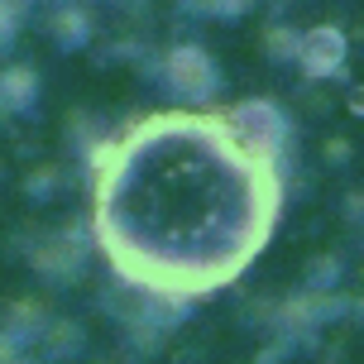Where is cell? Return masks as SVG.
Wrapping results in <instances>:
<instances>
[{
  "mask_svg": "<svg viewBox=\"0 0 364 364\" xmlns=\"http://www.w3.org/2000/svg\"><path fill=\"white\" fill-rule=\"evenodd\" d=\"M149 168H120L115 201H101V230L125 245L134 283L201 292L264 250L278 187L273 168L235 149L220 120H164L134 144Z\"/></svg>",
  "mask_w": 364,
  "mask_h": 364,
  "instance_id": "6da1fadb",
  "label": "cell"
},
{
  "mask_svg": "<svg viewBox=\"0 0 364 364\" xmlns=\"http://www.w3.org/2000/svg\"><path fill=\"white\" fill-rule=\"evenodd\" d=\"M220 125H225V134L235 139V149L245 159L269 164V168L283 159V149H288V139H292L288 115L273 106V101H240Z\"/></svg>",
  "mask_w": 364,
  "mask_h": 364,
  "instance_id": "7a4b0ae2",
  "label": "cell"
},
{
  "mask_svg": "<svg viewBox=\"0 0 364 364\" xmlns=\"http://www.w3.org/2000/svg\"><path fill=\"white\" fill-rule=\"evenodd\" d=\"M159 77H164V87L173 91L178 101H187V106H206V101L216 96V87H220V73H216V63H211V53L197 48V43L168 48Z\"/></svg>",
  "mask_w": 364,
  "mask_h": 364,
  "instance_id": "3957f363",
  "label": "cell"
},
{
  "mask_svg": "<svg viewBox=\"0 0 364 364\" xmlns=\"http://www.w3.org/2000/svg\"><path fill=\"white\" fill-rule=\"evenodd\" d=\"M346 58H350L346 34H341L336 24H316V29H307V34H302L297 68H302L311 82H326V77H336L341 68H346Z\"/></svg>",
  "mask_w": 364,
  "mask_h": 364,
  "instance_id": "277c9868",
  "label": "cell"
},
{
  "mask_svg": "<svg viewBox=\"0 0 364 364\" xmlns=\"http://www.w3.org/2000/svg\"><path fill=\"white\" fill-rule=\"evenodd\" d=\"M82 259H87V240H77V235H48L29 250V264H34L43 278H53V283L73 278V273L82 269Z\"/></svg>",
  "mask_w": 364,
  "mask_h": 364,
  "instance_id": "5b68a950",
  "label": "cell"
},
{
  "mask_svg": "<svg viewBox=\"0 0 364 364\" xmlns=\"http://www.w3.org/2000/svg\"><path fill=\"white\" fill-rule=\"evenodd\" d=\"M38 101V73L34 68H5L0 73V110L5 115H24Z\"/></svg>",
  "mask_w": 364,
  "mask_h": 364,
  "instance_id": "8992f818",
  "label": "cell"
},
{
  "mask_svg": "<svg viewBox=\"0 0 364 364\" xmlns=\"http://www.w3.org/2000/svg\"><path fill=\"white\" fill-rule=\"evenodd\" d=\"M87 34H91V24H87L82 10H58V15H53V38L63 43V48H82Z\"/></svg>",
  "mask_w": 364,
  "mask_h": 364,
  "instance_id": "52a82bcc",
  "label": "cell"
},
{
  "mask_svg": "<svg viewBox=\"0 0 364 364\" xmlns=\"http://www.w3.org/2000/svg\"><path fill=\"white\" fill-rule=\"evenodd\" d=\"M297 48H302V34L297 29H269V58L273 63H297Z\"/></svg>",
  "mask_w": 364,
  "mask_h": 364,
  "instance_id": "ba28073f",
  "label": "cell"
},
{
  "mask_svg": "<svg viewBox=\"0 0 364 364\" xmlns=\"http://www.w3.org/2000/svg\"><path fill=\"white\" fill-rule=\"evenodd\" d=\"M182 5H187L192 15H225L230 19V15H240L250 0H182Z\"/></svg>",
  "mask_w": 364,
  "mask_h": 364,
  "instance_id": "9c48e42d",
  "label": "cell"
},
{
  "mask_svg": "<svg viewBox=\"0 0 364 364\" xmlns=\"http://www.w3.org/2000/svg\"><path fill=\"white\" fill-rule=\"evenodd\" d=\"M307 278H311V288H316V292H321V288H331V283L341 278V259H336V255L316 259V264L307 269Z\"/></svg>",
  "mask_w": 364,
  "mask_h": 364,
  "instance_id": "30bf717a",
  "label": "cell"
},
{
  "mask_svg": "<svg viewBox=\"0 0 364 364\" xmlns=\"http://www.w3.org/2000/svg\"><path fill=\"white\" fill-rule=\"evenodd\" d=\"M15 34H19V15H15V10H5V5H0V53H5V48L15 43Z\"/></svg>",
  "mask_w": 364,
  "mask_h": 364,
  "instance_id": "8fae6325",
  "label": "cell"
},
{
  "mask_svg": "<svg viewBox=\"0 0 364 364\" xmlns=\"http://www.w3.org/2000/svg\"><path fill=\"white\" fill-rule=\"evenodd\" d=\"M19 350H24V341H19L15 331H0V364H5V360H19Z\"/></svg>",
  "mask_w": 364,
  "mask_h": 364,
  "instance_id": "7c38bea8",
  "label": "cell"
},
{
  "mask_svg": "<svg viewBox=\"0 0 364 364\" xmlns=\"http://www.w3.org/2000/svg\"><path fill=\"white\" fill-rule=\"evenodd\" d=\"M0 5H5V10H15V15H24V10H29L34 0H0Z\"/></svg>",
  "mask_w": 364,
  "mask_h": 364,
  "instance_id": "4fadbf2b",
  "label": "cell"
}]
</instances>
